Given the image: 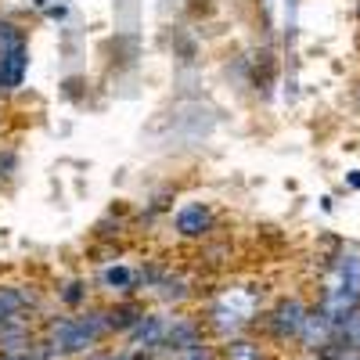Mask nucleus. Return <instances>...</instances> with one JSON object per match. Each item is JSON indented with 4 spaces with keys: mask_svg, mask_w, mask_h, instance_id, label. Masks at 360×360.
<instances>
[{
    "mask_svg": "<svg viewBox=\"0 0 360 360\" xmlns=\"http://www.w3.org/2000/svg\"><path fill=\"white\" fill-rule=\"evenodd\" d=\"M360 307V245H342L332 259L328 281L321 292V310L335 324Z\"/></svg>",
    "mask_w": 360,
    "mask_h": 360,
    "instance_id": "1",
    "label": "nucleus"
},
{
    "mask_svg": "<svg viewBox=\"0 0 360 360\" xmlns=\"http://www.w3.org/2000/svg\"><path fill=\"white\" fill-rule=\"evenodd\" d=\"M299 342H303L310 353H332L335 349V321L328 317L321 307L307 310V321H303V332H299Z\"/></svg>",
    "mask_w": 360,
    "mask_h": 360,
    "instance_id": "2",
    "label": "nucleus"
},
{
    "mask_svg": "<svg viewBox=\"0 0 360 360\" xmlns=\"http://www.w3.org/2000/svg\"><path fill=\"white\" fill-rule=\"evenodd\" d=\"M303 321H307V307L299 303V299H281V303L270 310L266 328H270V335H274L278 342H288V339H299Z\"/></svg>",
    "mask_w": 360,
    "mask_h": 360,
    "instance_id": "3",
    "label": "nucleus"
},
{
    "mask_svg": "<svg viewBox=\"0 0 360 360\" xmlns=\"http://www.w3.org/2000/svg\"><path fill=\"white\" fill-rule=\"evenodd\" d=\"M213 224H217V217L205 202H184L173 213V227H176L180 238H205L213 231Z\"/></svg>",
    "mask_w": 360,
    "mask_h": 360,
    "instance_id": "4",
    "label": "nucleus"
},
{
    "mask_svg": "<svg viewBox=\"0 0 360 360\" xmlns=\"http://www.w3.org/2000/svg\"><path fill=\"white\" fill-rule=\"evenodd\" d=\"M25 72H29V44L0 54V98L15 94V90L25 83Z\"/></svg>",
    "mask_w": 360,
    "mask_h": 360,
    "instance_id": "5",
    "label": "nucleus"
},
{
    "mask_svg": "<svg viewBox=\"0 0 360 360\" xmlns=\"http://www.w3.org/2000/svg\"><path fill=\"white\" fill-rule=\"evenodd\" d=\"M169 349H191V346H202V324L195 317H166V342Z\"/></svg>",
    "mask_w": 360,
    "mask_h": 360,
    "instance_id": "6",
    "label": "nucleus"
},
{
    "mask_svg": "<svg viewBox=\"0 0 360 360\" xmlns=\"http://www.w3.org/2000/svg\"><path fill=\"white\" fill-rule=\"evenodd\" d=\"M130 339H134V346L159 349V346L166 342V317H159V314H144V317L130 328Z\"/></svg>",
    "mask_w": 360,
    "mask_h": 360,
    "instance_id": "7",
    "label": "nucleus"
},
{
    "mask_svg": "<svg viewBox=\"0 0 360 360\" xmlns=\"http://www.w3.org/2000/svg\"><path fill=\"white\" fill-rule=\"evenodd\" d=\"M141 317H144V307L123 299V303H115V307L108 310V328H112V332H130Z\"/></svg>",
    "mask_w": 360,
    "mask_h": 360,
    "instance_id": "8",
    "label": "nucleus"
},
{
    "mask_svg": "<svg viewBox=\"0 0 360 360\" xmlns=\"http://www.w3.org/2000/svg\"><path fill=\"white\" fill-rule=\"evenodd\" d=\"M224 360H266V353L252 339H231L224 346Z\"/></svg>",
    "mask_w": 360,
    "mask_h": 360,
    "instance_id": "9",
    "label": "nucleus"
},
{
    "mask_svg": "<svg viewBox=\"0 0 360 360\" xmlns=\"http://www.w3.org/2000/svg\"><path fill=\"white\" fill-rule=\"evenodd\" d=\"M22 44H25V29H22L15 18L0 15V54H4V51H15V47H22Z\"/></svg>",
    "mask_w": 360,
    "mask_h": 360,
    "instance_id": "10",
    "label": "nucleus"
},
{
    "mask_svg": "<svg viewBox=\"0 0 360 360\" xmlns=\"http://www.w3.org/2000/svg\"><path fill=\"white\" fill-rule=\"evenodd\" d=\"M101 281H105V288H112V292H130L134 281H137V274H134L130 266H108L105 274H101Z\"/></svg>",
    "mask_w": 360,
    "mask_h": 360,
    "instance_id": "11",
    "label": "nucleus"
},
{
    "mask_svg": "<svg viewBox=\"0 0 360 360\" xmlns=\"http://www.w3.org/2000/svg\"><path fill=\"white\" fill-rule=\"evenodd\" d=\"M18 173V152L11 144H0V188H8Z\"/></svg>",
    "mask_w": 360,
    "mask_h": 360,
    "instance_id": "12",
    "label": "nucleus"
},
{
    "mask_svg": "<svg viewBox=\"0 0 360 360\" xmlns=\"http://www.w3.org/2000/svg\"><path fill=\"white\" fill-rule=\"evenodd\" d=\"M83 299H86V288H83V281H69V285L62 288V303L76 307V303H83Z\"/></svg>",
    "mask_w": 360,
    "mask_h": 360,
    "instance_id": "13",
    "label": "nucleus"
},
{
    "mask_svg": "<svg viewBox=\"0 0 360 360\" xmlns=\"http://www.w3.org/2000/svg\"><path fill=\"white\" fill-rule=\"evenodd\" d=\"M328 360H360V349H332Z\"/></svg>",
    "mask_w": 360,
    "mask_h": 360,
    "instance_id": "14",
    "label": "nucleus"
},
{
    "mask_svg": "<svg viewBox=\"0 0 360 360\" xmlns=\"http://www.w3.org/2000/svg\"><path fill=\"white\" fill-rule=\"evenodd\" d=\"M115 360H130V356H115Z\"/></svg>",
    "mask_w": 360,
    "mask_h": 360,
    "instance_id": "15",
    "label": "nucleus"
}]
</instances>
